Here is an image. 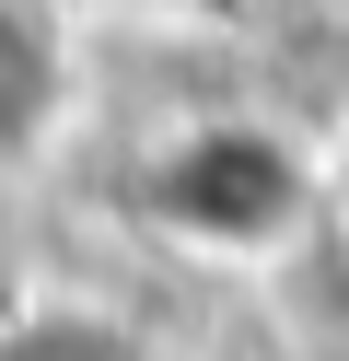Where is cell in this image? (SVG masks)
Masks as SVG:
<instances>
[{
  "instance_id": "cell-1",
  "label": "cell",
  "mask_w": 349,
  "mask_h": 361,
  "mask_svg": "<svg viewBox=\"0 0 349 361\" xmlns=\"http://www.w3.org/2000/svg\"><path fill=\"white\" fill-rule=\"evenodd\" d=\"M314 152L291 140L279 117L256 105H198V117L152 128L128 164V210L140 233H163L175 257H209V268H268L314 233Z\"/></svg>"
},
{
  "instance_id": "cell-2",
  "label": "cell",
  "mask_w": 349,
  "mask_h": 361,
  "mask_svg": "<svg viewBox=\"0 0 349 361\" xmlns=\"http://www.w3.org/2000/svg\"><path fill=\"white\" fill-rule=\"evenodd\" d=\"M82 117V24L70 0H0V187L47 164Z\"/></svg>"
},
{
  "instance_id": "cell-3",
  "label": "cell",
  "mask_w": 349,
  "mask_h": 361,
  "mask_svg": "<svg viewBox=\"0 0 349 361\" xmlns=\"http://www.w3.org/2000/svg\"><path fill=\"white\" fill-rule=\"evenodd\" d=\"M0 361H140V338L105 326V314L47 303V314H12V326H0Z\"/></svg>"
},
{
  "instance_id": "cell-4",
  "label": "cell",
  "mask_w": 349,
  "mask_h": 361,
  "mask_svg": "<svg viewBox=\"0 0 349 361\" xmlns=\"http://www.w3.org/2000/svg\"><path fill=\"white\" fill-rule=\"evenodd\" d=\"M338 198H349V175H338Z\"/></svg>"
}]
</instances>
